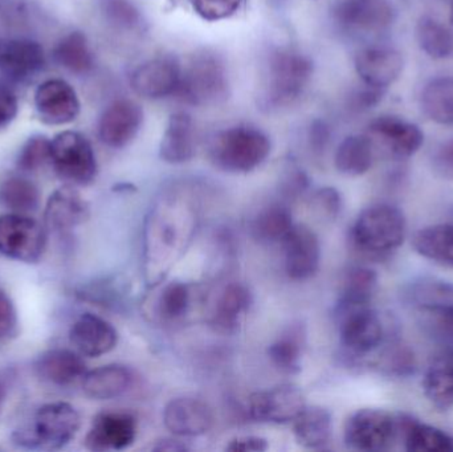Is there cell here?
I'll list each match as a JSON object with an SVG mask.
<instances>
[{
  "instance_id": "1",
  "label": "cell",
  "mask_w": 453,
  "mask_h": 452,
  "mask_svg": "<svg viewBox=\"0 0 453 452\" xmlns=\"http://www.w3.org/2000/svg\"><path fill=\"white\" fill-rule=\"evenodd\" d=\"M314 66L303 53L289 48L276 50L266 64L261 105L269 111L287 108L308 89Z\"/></svg>"
},
{
  "instance_id": "2",
  "label": "cell",
  "mask_w": 453,
  "mask_h": 452,
  "mask_svg": "<svg viewBox=\"0 0 453 452\" xmlns=\"http://www.w3.org/2000/svg\"><path fill=\"white\" fill-rule=\"evenodd\" d=\"M272 143L268 135L252 125H234L220 130L210 143V158L226 172H250L268 158Z\"/></svg>"
},
{
  "instance_id": "3",
  "label": "cell",
  "mask_w": 453,
  "mask_h": 452,
  "mask_svg": "<svg viewBox=\"0 0 453 452\" xmlns=\"http://www.w3.org/2000/svg\"><path fill=\"white\" fill-rule=\"evenodd\" d=\"M403 212L391 204H372L365 209L351 227V241L362 254L382 257L398 249L406 241Z\"/></svg>"
},
{
  "instance_id": "4",
  "label": "cell",
  "mask_w": 453,
  "mask_h": 452,
  "mask_svg": "<svg viewBox=\"0 0 453 452\" xmlns=\"http://www.w3.org/2000/svg\"><path fill=\"white\" fill-rule=\"evenodd\" d=\"M228 90V72L222 58L215 53L201 52L182 65L174 97L188 105L209 106L226 100Z\"/></svg>"
},
{
  "instance_id": "5",
  "label": "cell",
  "mask_w": 453,
  "mask_h": 452,
  "mask_svg": "<svg viewBox=\"0 0 453 452\" xmlns=\"http://www.w3.org/2000/svg\"><path fill=\"white\" fill-rule=\"evenodd\" d=\"M404 302L434 336L453 342V283L423 279L406 287Z\"/></svg>"
},
{
  "instance_id": "6",
  "label": "cell",
  "mask_w": 453,
  "mask_h": 452,
  "mask_svg": "<svg viewBox=\"0 0 453 452\" xmlns=\"http://www.w3.org/2000/svg\"><path fill=\"white\" fill-rule=\"evenodd\" d=\"M50 164L58 177L73 185H89L97 175V159L81 133H58L50 141Z\"/></svg>"
},
{
  "instance_id": "7",
  "label": "cell",
  "mask_w": 453,
  "mask_h": 452,
  "mask_svg": "<svg viewBox=\"0 0 453 452\" xmlns=\"http://www.w3.org/2000/svg\"><path fill=\"white\" fill-rule=\"evenodd\" d=\"M401 432V418L382 409H361L345 425L343 441L356 451H386Z\"/></svg>"
},
{
  "instance_id": "8",
  "label": "cell",
  "mask_w": 453,
  "mask_h": 452,
  "mask_svg": "<svg viewBox=\"0 0 453 452\" xmlns=\"http://www.w3.org/2000/svg\"><path fill=\"white\" fill-rule=\"evenodd\" d=\"M80 426L79 411L71 403H47L35 413L31 432L26 435L24 442L29 448L60 450L76 437Z\"/></svg>"
},
{
  "instance_id": "9",
  "label": "cell",
  "mask_w": 453,
  "mask_h": 452,
  "mask_svg": "<svg viewBox=\"0 0 453 452\" xmlns=\"http://www.w3.org/2000/svg\"><path fill=\"white\" fill-rule=\"evenodd\" d=\"M47 246V233L37 220L26 214L0 217V254L21 263H36Z\"/></svg>"
},
{
  "instance_id": "10",
  "label": "cell",
  "mask_w": 453,
  "mask_h": 452,
  "mask_svg": "<svg viewBox=\"0 0 453 452\" xmlns=\"http://www.w3.org/2000/svg\"><path fill=\"white\" fill-rule=\"evenodd\" d=\"M182 64L170 56L149 58L130 74V87L146 100L174 97L180 87Z\"/></svg>"
},
{
  "instance_id": "11",
  "label": "cell",
  "mask_w": 453,
  "mask_h": 452,
  "mask_svg": "<svg viewBox=\"0 0 453 452\" xmlns=\"http://www.w3.org/2000/svg\"><path fill=\"white\" fill-rule=\"evenodd\" d=\"M333 13L345 31L354 34H382L395 20L390 0H340Z\"/></svg>"
},
{
  "instance_id": "12",
  "label": "cell",
  "mask_w": 453,
  "mask_h": 452,
  "mask_svg": "<svg viewBox=\"0 0 453 452\" xmlns=\"http://www.w3.org/2000/svg\"><path fill=\"white\" fill-rule=\"evenodd\" d=\"M305 408L303 393L293 384H282L273 389L253 393L248 401L250 416L255 421L269 424H289Z\"/></svg>"
},
{
  "instance_id": "13",
  "label": "cell",
  "mask_w": 453,
  "mask_h": 452,
  "mask_svg": "<svg viewBox=\"0 0 453 452\" xmlns=\"http://www.w3.org/2000/svg\"><path fill=\"white\" fill-rule=\"evenodd\" d=\"M341 342L356 355L374 352L385 337L382 320L370 305L338 310Z\"/></svg>"
},
{
  "instance_id": "14",
  "label": "cell",
  "mask_w": 453,
  "mask_h": 452,
  "mask_svg": "<svg viewBox=\"0 0 453 452\" xmlns=\"http://www.w3.org/2000/svg\"><path fill=\"white\" fill-rule=\"evenodd\" d=\"M374 149L380 146L394 158L414 156L425 142V134L418 125L396 116H380L372 121L367 130Z\"/></svg>"
},
{
  "instance_id": "15",
  "label": "cell",
  "mask_w": 453,
  "mask_h": 452,
  "mask_svg": "<svg viewBox=\"0 0 453 452\" xmlns=\"http://www.w3.org/2000/svg\"><path fill=\"white\" fill-rule=\"evenodd\" d=\"M143 124V111L132 100H116L103 111L98 121V137L108 148L129 145Z\"/></svg>"
},
{
  "instance_id": "16",
  "label": "cell",
  "mask_w": 453,
  "mask_h": 452,
  "mask_svg": "<svg viewBox=\"0 0 453 452\" xmlns=\"http://www.w3.org/2000/svg\"><path fill=\"white\" fill-rule=\"evenodd\" d=\"M282 244L285 249V271L292 280H309L319 272L321 244L311 228L305 225H295Z\"/></svg>"
},
{
  "instance_id": "17",
  "label": "cell",
  "mask_w": 453,
  "mask_h": 452,
  "mask_svg": "<svg viewBox=\"0 0 453 452\" xmlns=\"http://www.w3.org/2000/svg\"><path fill=\"white\" fill-rule=\"evenodd\" d=\"M35 106L40 119L52 126L71 124L80 114L76 90L64 80H48L35 93Z\"/></svg>"
},
{
  "instance_id": "18",
  "label": "cell",
  "mask_w": 453,
  "mask_h": 452,
  "mask_svg": "<svg viewBox=\"0 0 453 452\" xmlns=\"http://www.w3.org/2000/svg\"><path fill=\"white\" fill-rule=\"evenodd\" d=\"M356 72L365 87L386 90L401 77L403 56L390 47H367L357 53Z\"/></svg>"
},
{
  "instance_id": "19",
  "label": "cell",
  "mask_w": 453,
  "mask_h": 452,
  "mask_svg": "<svg viewBox=\"0 0 453 452\" xmlns=\"http://www.w3.org/2000/svg\"><path fill=\"white\" fill-rule=\"evenodd\" d=\"M137 437V421L129 413L109 411L96 417L85 438V446L97 452L121 451L130 448Z\"/></svg>"
},
{
  "instance_id": "20",
  "label": "cell",
  "mask_w": 453,
  "mask_h": 452,
  "mask_svg": "<svg viewBox=\"0 0 453 452\" xmlns=\"http://www.w3.org/2000/svg\"><path fill=\"white\" fill-rule=\"evenodd\" d=\"M164 424L177 437H199L211 430L214 413L209 403L199 398H175L165 408Z\"/></svg>"
},
{
  "instance_id": "21",
  "label": "cell",
  "mask_w": 453,
  "mask_h": 452,
  "mask_svg": "<svg viewBox=\"0 0 453 452\" xmlns=\"http://www.w3.org/2000/svg\"><path fill=\"white\" fill-rule=\"evenodd\" d=\"M69 340L80 355L96 358L116 348L119 334L108 321L93 313H84L72 326Z\"/></svg>"
},
{
  "instance_id": "22",
  "label": "cell",
  "mask_w": 453,
  "mask_h": 452,
  "mask_svg": "<svg viewBox=\"0 0 453 452\" xmlns=\"http://www.w3.org/2000/svg\"><path fill=\"white\" fill-rule=\"evenodd\" d=\"M196 153V127L188 111H175L167 121L159 145V157L170 165L191 161Z\"/></svg>"
},
{
  "instance_id": "23",
  "label": "cell",
  "mask_w": 453,
  "mask_h": 452,
  "mask_svg": "<svg viewBox=\"0 0 453 452\" xmlns=\"http://www.w3.org/2000/svg\"><path fill=\"white\" fill-rule=\"evenodd\" d=\"M88 218L89 206L71 186L58 188L45 204L44 225L48 230H72L82 225Z\"/></svg>"
},
{
  "instance_id": "24",
  "label": "cell",
  "mask_w": 453,
  "mask_h": 452,
  "mask_svg": "<svg viewBox=\"0 0 453 452\" xmlns=\"http://www.w3.org/2000/svg\"><path fill=\"white\" fill-rule=\"evenodd\" d=\"M45 56L39 42L26 39L0 40V72L24 79L44 65Z\"/></svg>"
},
{
  "instance_id": "25",
  "label": "cell",
  "mask_w": 453,
  "mask_h": 452,
  "mask_svg": "<svg viewBox=\"0 0 453 452\" xmlns=\"http://www.w3.org/2000/svg\"><path fill=\"white\" fill-rule=\"evenodd\" d=\"M37 376L56 387H69L87 374L84 360L69 349H52L40 356L36 361Z\"/></svg>"
},
{
  "instance_id": "26",
  "label": "cell",
  "mask_w": 453,
  "mask_h": 452,
  "mask_svg": "<svg viewBox=\"0 0 453 452\" xmlns=\"http://www.w3.org/2000/svg\"><path fill=\"white\" fill-rule=\"evenodd\" d=\"M422 387L426 398L439 410L453 408V347L428 366Z\"/></svg>"
},
{
  "instance_id": "27",
  "label": "cell",
  "mask_w": 453,
  "mask_h": 452,
  "mask_svg": "<svg viewBox=\"0 0 453 452\" xmlns=\"http://www.w3.org/2000/svg\"><path fill=\"white\" fill-rule=\"evenodd\" d=\"M132 381L129 369L122 365H105L87 372L82 379V390L92 400H114L129 390Z\"/></svg>"
},
{
  "instance_id": "28",
  "label": "cell",
  "mask_w": 453,
  "mask_h": 452,
  "mask_svg": "<svg viewBox=\"0 0 453 452\" xmlns=\"http://www.w3.org/2000/svg\"><path fill=\"white\" fill-rule=\"evenodd\" d=\"M374 154V145L369 135H349L335 151V167L341 174L361 177L372 169Z\"/></svg>"
},
{
  "instance_id": "29",
  "label": "cell",
  "mask_w": 453,
  "mask_h": 452,
  "mask_svg": "<svg viewBox=\"0 0 453 452\" xmlns=\"http://www.w3.org/2000/svg\"><path fill=\"white\" fill-rule=\"evenodd\" d=\"M415 251L431 260L436 264L453 268V225L441 223V225L428 226L418 231L414 236Z\"/></svg>"
},
{
  "instance_id": "30",
  "label": "cell",
  "mask_w": 453,
  "mask_h": 452,
  "mask_svg": "<svg viewBox=\"0 0 453 452\" xmlns=\"http://www.w3.org/2000/svg\"><path fill=\"white\" fill-rule=\"evenodd\" d=\"M293 433L303 448H324L332 437V414L321 406H306L293 421Z\"/></svg>"
},
{
  "instance_id": "31",
  "label": "cell",
  "mask_w": 453,
  "mask_h": 452,
  "mask_svg": "<svg viewBox=\"0 0 453 452\" xmlns=\"http://www.w3.org/2000/svg\"><path fill=\"white\" fill-rule=\"evenodd\" d=\"M250 296L248 289L239 283H229L220 292L212 312V324L219 331H236L242 323V316L250 307Z\"/></svg>"
},
{
  "instance_id": "32",
  "label": "cell",
  "mask_w": 453,
  "mask_h": 452,
  "mask_svg": "<svg viewBox=\"0 0 453 452\" xmlns=\"http://www.w3.org/2000/svg\"><path fill=\"white\" fill-rule=\"evenodd\" d=\"M293 227L290 210L284 204L272 203L257 212L250 223V233L260 243L274 244L284 241Z\"/></svg>"
},
{
  "instance_id": "33",
  "label": "cell",
  "mask_w": 453,
  "mask_h": 452,
  "mask_svg": "<svg viewBox=\"0 0 453 452\" xmlns=\"http://www.w3.org/2000/svg\"><path fill=\"white\" fill-rule=\"evenodd\" d=\"M404 448L410 452H453V437L444 430L414 419H401Z\"/></svg>"
},
{
  "instance_id": "34",
  "label": "cell",
  "mask_w": 453,
  "mask_h": 452,
  "mask_svg": "<svg viewBox=\"0 0 453 452\" xmlns=\"http://www.w3.org/2000/svg\"><path fill=\"white\" fill-rule=\"evenodd\" d=\"M378 276L366 267H353L343 276L338 310L370 305L377 291Z\"/></svg>"
},
{
  "instance_id": "35",
  "label": "cell",
  "mask_w": 453,
  "mask_h": 452,
  "mask_svg": "<svg viewBox=\"0 0 453 452\" xmlns=\"http://www.w3.org/2000/svg\"><path fill=\"white\" fill-rule=\"evenodd\" d=\"M423 111L431 121L453 125V77H438L426 85L420 98Z\"/></svg>"
},
{
  "instance_id": "36",
  "label": "cell",
  "mask_w": 453,
  "mask_h": 452,
  "mask_svg": "<svg viewBox=\"0 0 453 452\" xmlns=\"http://www.w3.org/2000/svg\"><path fill=\"white\" fill-rule=\"evenodd\" d=\"M418 44L423 52L436 60H447L453 57V28L439 21L433 16H422L418 21Z\"/></svg>"
},
{
  "instance_id": "37",
  "label": "cell",
  "mask_w": 453,
  "mask_h": 452,
  "mask_svg": "<svg viewBox=\"0 0 453 452\" xmlns=\"http://www.w3.org/2000/svg\"><path fill=\"white\" fill-rule=\"evenodd\" d=\"M303 342L305 336L303 329L292 326L268 348L269 360L284 373H298L301 371Z\"/></svg>"
},
{
  "instance_id": "38",
  "label": "cell",
  "mask_w": 453,
  "mask_h": 452,
  "mask_svg": "<svg viewBox=\"0 0 453 452\" xmlns=\"http://www.w3.org/2000/svg\"><path fill=\"white\" fill-rule=\"evenodd\" d=\"M55 57L61 66L77 74L88 73L95 65L89 42L81 32L66 34L56 47Z\"/></svg>"
},
{
  "instance_id": "39",
  "label": "cell",
  "mask_w": 453,
  "mask_h": 452,
  "mask_svg": "<svg viewBox=\"0 0 453 452\" xmlns=\"http://www.w3.org/2000/svg\"><path fill=\"white\" fill-rule=\"evenodd\" d=\"M40 194L31 180L11 177L0 183V206L13 214H29L39 207Z\"/></svg>"
},
{
  "instance_id": "40",
  "label": "cell",
  "mask_w": 453,
  "mask_h": 452,
  "mask_svg": "<svg viewBox=\"0 0 453 452\" xmlns=\"http://www.w3.org/2000/svg\"><path fill=\"white\" fill-rule=\"evenodd\" d=\"M190 303L188 287L180 281H173L159 295L157 310L164 320L177 321L188 312Z\"/></svg>"
},
{
  "instance_id": "41",
  "label": "cell",
  "mask_w": 453,
  "mask_h": 452,
  "mask_svg": "<svg viewBox=\"0 0 453 452\" xmlns=\"http://www.w3.org/2000/svg\"><path fill=\"white\" fill-rule=\"evenodd\" d=\"M188 3L199 18L217 23L236 15L244 0H188Z\"/></svg>"
},
{
  "instance_id": "42",
  "label": "cell",
  "mask_w": 453,
  "mask_h": 452,
  "mask_svg": "<svg viewBox=\"0 0 453 452\" xmlns=\"http://www.w3.org/2000/svg\"><path fill=\"white\" fill-rule=\"evenodd\" d=\"M47 162H50V141L42 135L29 138L19 156V167L24 172H36Z\"/></svg>"
},
{
  "instance_id": "43",
  "label": "cell",
  "mask_w": 453,
  "mask_h": 452,
  "mask_svg": "<svg viewBox=\"0 0 453 452\" xmlns=\"http://www.w3.org/2000/svg\"><path fill=\"white\" fill-rule=\"evenodd\" d=\"M311 207L319 217L334 220L342 210V198L334 188H322L311 195Z\"/></svg>"
},
{
  "instance_id": "44",
  "label": "cell",
  "mask_w": 453,
  "mask_h": 452,
  "mask_svg": "<svg viewBox=\"0 0 453 452\" xmlns=\"http://www.w3.org/2000/svg\"><path fill=\"white\" fill-rule=\"evenodd\" d=\"M18 331V313L12 300L0 288V341L10 339Z\"/></svg>"
},
{
  "instance_id": "45",
  "label": "cell",
  "mask_w": 453,
  "mask_h": 452,
  "mask_svg": "<svg viewBox=\"0 0 453 452\" xmlns=\"http://www.w3.org/2000/svg\"><path fill=\"white\" fill-rule=\"evenodd\" d=\"M18 114V98L7 88L0 87V129L7 127Z\"/></svg>"
},
{
  "instance_id": "46",
  "label": "cell",
  "mask_w": 453,
  "mask_h": 452,
  "mask_svg": "<svg viewBox=\"0 0 453 452\" xmlns=\"http://www.w3.org/2000/svg\"><path fill=\"white\" fill-rule=\"evenodd\" d=\"M268 441L261 437H240L231 441L226 451L234 452H264L268 450Z\"/></svg>"
},
{
  "instance_id": "47",
  "label": "cell",
  "mask_w": 453,
  "mask_h": 452,
  "mask_svg": "<svg viewBox=\"0 0 453 452\" xmlns=\"http://www.w3.org/2000/svg\"><path fill=\"white\" fill-rule=\"evenodd\" d=\"M436 166L446 177L453 178V140L444 143L436 154Z\"/></svg>"
},
{
  "instance_id": "48",
  "label": "cell",
  "mask_w": 453,
  "mask_h": 452,
  "mask_svg": "<svg viewBox=\"0 0 453 452\" xmlns=\"http://www.w3.org/2000/svg\"><path fill=\"white\" fill-rule=\"evenodd\" d=\"M311 141L314 149L324 150L327 141H329V130L325 126L324 122H314L313 126H311Z\"/></svg>"
},
{
  "instance_id": "49",
  "label": "cell",
  "mask_w": 453,
  "mask_h": 452,
  "mask_svg": "<svg viewBox=\"0 0 453 452\" xmlns=\"http://www.w3.org/2000/svg\"><path fill=\"white\" fill-rule=\"evenodd\" d=\"M150 450L178 452L188 450V448L185 445V443L180 442V441L162 440L158 441V442H156V445H151Z\"/></svg>"
},
{
  "instance_id": "50",
  "label": "cell",
  "mask_w": 453,
  "mask_h": 452,
  "mask_svg": "<svg viewBox=\"0 0 453 452\" xmlns=\"http://www.w3.org/2000/svg\"><path fill=\"white\" fill-rule=\"evenodd\" d=\"M4 398H5V390H4V387H3V385L0 384V410H2L3 403H4Z\"/></svg>"
},
{
  "instance_id": "51",
  "label": "cell",
  "mask_w": 453,
  "mask_h": 452,
  "mask_svg": "<svg viewBox=\"0 0 453 452\" xmlns=\"http://www.w3.org/2000/svg\"><path fill=\"white\" fill-rule=\"evenodd\" d=\"M449 20H451V26L453 28V3H452V7H451V13H449Z\"/></svg>"
}]
</instances>
